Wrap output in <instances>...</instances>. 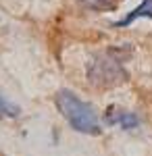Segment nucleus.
<instances>
[{
  "label": "nucleus",
  "instance_id": "1",
  "mask_svg": "<svg viewBox=\"0 0 152 156\" xmlns=\"http://www.w3.org/2000/svg\"><path fill=\"white\" fill-rule=\"evenodd\" d=\"M129 56V48H110L94 56L88 65V79L94 87H113L127 79L123 60Z\"/></svg>",
  "mask_w": 152,
  "mask_h": 156
},
{
  "label": "nucleus",
  "instance_id": "2",
  "mask_svg": "<svg viewBox=\"0 0 152 156\" xmlns=\"http://www.w3.org/2000/svg\"><path fill=\"white\" fill-rule=\"evenodd\" d=\"M56 106H59L60 115L67 119L71 127L79 133H88V135H98L102 131L100 123H98V115L88 102H83L81 98H77L71 90H60L56 96Z\"/></svg>",
  "mask_w": 152,
  "mask_h": 156
},
{
  "label": "nucleus",
  "instance_id": "3",
  "mask_svg": "<svg viewBox=\"0 0 152 156\" xmlns=\"http://www.w3.org/2000/svg\"><path fill=\"white\" fill-rule=\"evenodd\" d=\"M106 123H110V125H119V127H123V129H136L138 125H140V119L133 115V112H129V110H121L117 106H108L104 115Z\"/></svg>",
  "mask_w": 152,
  "mask_h": 156
},
{
  "label": "nucleus",
  "instance_id": "4",
  "mask_svg": "<svg viewBox=\"0 0 152 156\" xmlns=\"http://www.w3.org/2000/svg\"><path fill=\"white\" fill-rule=\"evenodd\" d=\"M142 17L152 19V0H142V4L138 9H133V11L129 12L127 17H123L121 21H115L113 27H127V25H131L136 19H142Z\"/></svg>",
  "mask_w": 152,
  "mask_h": 156
},
{
  "label": "nucleus",
  "instance_id": "5",
  "mask_svg": "<svg viewBox=\"0 0 152 156\" xmlns=\"http://www.w3.org/2000/svg\"><path fill=\"white\" fill-rule=\"evenodd\" d=\"M77 2L90 11H115L117 9V0H77Z\"/></svg>",
  "mask_w": 152,
  "mask_h": 156
},
{
  "label": "nucleus",
  "instance_id": "6",
  "mask_svg": "<svg viewBox=\"0 0 152 156\" xmlns=\"http://www.w3.org/2000/svg\"><path fill=\"white\" fill-rule=\"evenodd\" d=\"M2 112H6V115H17V108H13L9 102H4L2 98H0V119H2Z\"/></svg>",
  "mask_w": 152,
  "mask_h": 156
}]
</instances>
